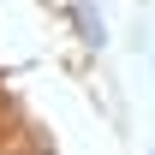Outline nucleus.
Returning a JSON list of instances; mask_svg holds the SVG:
<instances>
[{"instance_id": "1", "label": "nucleus", "mask_w": 155, "mask_h": 155, "mask_svg": "<svg viewBox=\"0 0 155 155\" xmlns=\"http://www.w3.org/2000/svg\"><path fill=\"white\" fill-rule=\"evenodd\" d=\"M72 18H78V30H84V42H90V48H101V42H107V24H101V12L90 6V0H78Z\"/></svg>"}]
</instances>
